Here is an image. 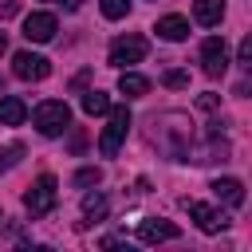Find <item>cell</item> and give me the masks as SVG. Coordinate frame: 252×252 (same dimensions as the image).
Segmentation results:
<instances>
[{"mask_svg":"<svg viewBox=\"0 0 252 252\" xmlns=\"http://www.w3.org/2000/svg\"><path fill=\"white\" fill-rule=\"evenodd\" d=\"M118 91H122L126 98H138V94L150 91V79L138 75V71H122V75H118Z\"/></svg>","mask_w":252,"mask_h":252,"instance_id":"obj_15","label":"cell"},{"mask_svg":"<svg viewBox=\"0 0 252 252\" xmlns=\"http://www.w3.org/2000/svg\"><path fill=\"white\" fill-rule=\"evenodd\" d=\"M197 106H201V110H217V94H201Z\"/></svg>","mask_w":252,"mask_h":252,"instance_id":"obj_23","label":"cell"},{"mask_svg":"<svg viewBox=\"0 0 252 252\" xmlns=\"http://www.w3.org/2000/svg\"><path fill=\"white\" fill-rule=\"evenodd\" d=\"M32 126H35L43 138H59V134L71 126V106H67V102H59V98H47V102H39V106H35Z\"/></svg>","mask_w":252,"mask_h":252,"instance_id":"obj_1","label":"cell"},{"mask_svg":"<svg viewBox=\"0 0 252 252\" xmlns=\"http://www.w3.org/2000/svg\"><path fill=\"white\" fill-rule=\"evenodd\" d=\"M24 118H28V106H24L16 94H4V98H0V122H4V126H20Z\"/></svg>","mask_w":252,"mask_h":252,"instance_id":"obj_14","label":"cell"},{"mask_svg":"<svg viewBox=\"0 0 252 252\" xmlns=\"http://www.w3.org/2000/svg\"><path fill=\"white\" fill-rule=\"evenodd\" d=\"M55 16L51 12H32L28 20H24V39H32V43H47V39H55Z\"/></svg>","mask_w":252,"mask_h":252,"instance_id":"obj_8","label":"cell"},{"mask_svg":"<svg viewBox=\"0 0 252 252\" xmlns=\"http://www.w3.org/2000/svg\"><path fill=\"white\" fill-rule=\"evenodd\" d=\"M224 16V0H193V20L201 28H217Z\"/></svg>","mask_w":252,"mask_h":252,"instance_id":"obj_13","label":"cell"},{"mask_svg":"<svg viewBox=\"0 0 252 252\" xmlns=\"http://www.w3.org/2000/svg\"><path fill=\"white\" fill-rule=\"evenodd\" d=\"M185 209H189V217L197 220V228H201V232H220V228H228V213H224V209H217V205L185 201Z\"/></svg>","mask_w":252,"mask_h":252,"instance_id":"obj_7","label":"cell"},{"mask_svg":"<svg viewBox=\"0 0 252 252\" xmlns=\"http://www.w3.org/2000/svg\"><path fill=\"white\" fill-rule=\"evenodd\" d=\"M181 232H177V224L173 220H158V217H150V220H142L138 224V240L142 244H158V240H177Z\"/></svg>","mask_w":252,"mask_h":252,"instance_id":"obj_9","label":"cell"},{"mask_svg":"<svg viewBox=\"0 0 252 252\" xmlns=\"http://www.w3.org/2000/svg\"><path fill=\"white\" fill-rule=\"evenodd\" d=\"M236 63H240L244 71H252V35L240 39V55H236Z\"/></svg>","mask_w":252,"mask_h":252,"instance_id":"obj_20","label":"cell"},{"mask_svg":"<svg viewBox=\"0 0 252 252\" xmlns=\"http://www.w3.org/2000/svg\"><path fill=\"white\" fill-rule=\"evenodd\" d=\"M83 213L87 217H106V197L102 193H87L83 197Z\"/></svg>","mask_w":252,"mask_h":252,"instance_id":"obj_17","label":"cell"},{"mask_svg":"<svg viewBox=\"0 0 252 252\" xmlns=\"http://www.w3.org/2000/svg\"><path fill=\"white\" fill-rule=\"evenodd\" d=\"M146 51H150L146 35H134V32H130V35H118V39L110 43V63L126 71L130 63H142V59H146Z\"/></svg>","mask_w":252,"mask_h":252,"instance_id":"obj_4","label":"cell"},{"mask_svg":"<svg viewBox=\"0 0 252 252\" xmlns=\"http://www.w3.org/2000/svg\"><path fill=\"white\" fill-rule=\"evenodd\" d=\"M189 158H193V161H224V158H228V142L213 130L205 146H189Z\"/></svg>","mask_w":252,"mask_h":252,"instance_id":"obj_10","label":"cell"},{"mask_svg":"<svg viewBox=\"0 0 252 252\" xmlns=\"http://www.w3.org/2000/svg\"><path fill=\"white\" fill-rule=\"evenodd\" d=\"M158 35H161V39H169V43H181V39L189 35V20H185V16H177V12H169V16H161V20H158Z\"/></svg>","mask_w":252,"mask_h":252,"instance_id":"obj_12","label":"cell"},{"mask_svg":"<svg viewBox=\"0 0 252 252\" xmlns=\"http://www.w3.org/2000/svg\"><path fill=\"white\" fill-rule=\"evenodd\" d=\"M98 8H102V16H106V20H122V16L130 12V0H102Z\"/></svg>","mask_w":252,"mask_h":252,"instance_id":"obj_18","label":"cell"},{"mask_svg":"<svg viewBox=\"0 0 252 252\" xmlns=\"http://www.w3.org/2000/svg\"><path fill=\"white\" fill-rule=\"evenodd\" d=\"M126 130H130V110L126 106H110L106 126H102V138H98V154L102 158H114L118 146L126 142Z\"/></svg>","mask_w":252,"mask_h":252,"instance_id":"obj_2","label":"cell"},{"mask_svg":"<svg viewBox=\"0 0 252 252\" xmlns=\"http://www.w3.org/2000/svg\"><path fill=\"white\" fill-rule=\"evenodd\" d=\"M209 189H213V197H217V201H224V205H232V209H236V205H244V185H240L236 177H217Z\"/></svg>","mask_w":252,"mask_h":252,"instance_id":"obj_11","label":"cell"},{"mask_svg":"<svg viewBox=\"0 0 252 252\" xmlns=\"http://www.w3.org/2000/svg\"><path fill=\"white\" fill-rule=\"evenodd\" d=\"M55 201H59V181H55L51 173L35 177V185L24 193V209H28L32 217H47V213L55 209Z\"/></svg>","mask_w":252,"mask_h":252,"instance_id":"obj_3","label":"cell"},{"mask_svg":"<svg viewBox=\"0 0 252 252\" xmlns=\"http://www.w3.org/2000/svg\"><path fill=\"white\" fill-rule=\"evenodd\" d=\"M224 67H228V43H224L220 35H209V39L201 43V71H205L209 79H220Z\"/></svg>","mask_w":252,"mask_h":252,"instance_id":"obj_5","label":"cell"},{"mask_svg":"<svg viewBox=\"0 0 252 252\" xmlns=\"http://www.w3.org/2000/svg\"><path fill=\"white\" fill-rule=\"evenodd\" d=\"M161 83H165V87H173V91H181V87H189V71H177V67H173V71H165V75H161Z\"/></svg>","mask_w":252,"mask_h":252,"instance_id":"obj_19","label":"cell"},{"mask_svg":"<svg viewBox=\"0 0 252 252\" xmlns=\"http://www.w3.org/2000/svg\"><path fill=\"white\" fill-rule=\"evenodd\" d=\"M98 181H102L98 169H79V173H75V185H98Z\"/></svg>","mask_w":252,"mask_h":252,"instance_id":"obj_22","label":"cell"},{"mask_svg":"<svg viewBox=\"0 0 252 252\" xmlns=\"http://www.w3.org/2000/svg\"><path fill=\"white\" fill-rule=\"evenodd\" d=\"M20 154H24V146H8V150H0V169H12Z\"/></svg>","mask_w":252,"mask_h":252,"instance_id":"obj_21","label":"cell"},{"mask_svg":"<svg viewBox=\"0 0 252 252\" xmlns=\"http://www.w3.org/2000/svg\"><path fill=\"white\" fill-rule=\"evenodd\" d=\"M12 71H16V79L39 83V79L51 75V63H47L43 55H35V51H16V55H12Z\"/></svg>","mask_w":252,"mask_h":252,"instance_id":"obj_6","label":"cell"},{"mask_svg":"<svg viewBox=\"0 0 252 252\" xmlns=\"http://www.w3.org/2000/svg\"><path fill=\"white\" fill-rule=\"evenodd\" d=\"M4 51H8V39H4V32H0V55H4Z\"/></svg>","mask_w":252,"mask_h":252,"instance_id":"obj_24","label":"cell"},{"mask_svg":"<svg viewBox=\"0 0 252 252\" xmlns=\"http://www.w3.org/2000/svg\"><path fill=\"white\" fill-rule=\"evenodd\" d=\"M83 110L94 118V114H110V98L102 94V91H87L83 94Z\"/></svg>","mask_w":252,"mask_h":252,"instance_id":"obj_16","label":"cell"}]
</instances>
